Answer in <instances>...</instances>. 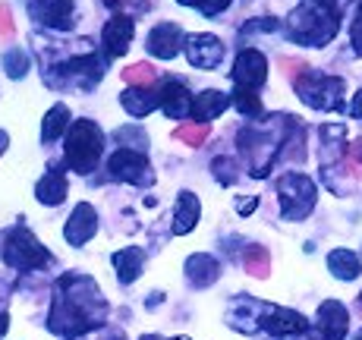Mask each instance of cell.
<instances>
[{
  "mask_svg": "<svg viewBox=\"0 0 362 340\" xmlns=\"http://www.w3.org/2000/svg\"><path fill=\"white\" fill-rule=\"evenodd\" d=\"M107 322V300L101 287L86 274H64L51 303L47 328L57 337H79Z\"/></svg>",
  "mask_w": 362,
  "mask_h": 340,
  "instance_id": "6da1fadb",
  "label": "cell"
},
{
  "mask_svg": "<svg viewBox=\"0 0 362 340\" xmlns=\"http://www.w3.org/2000/svg\"><path fill=\"white\" fill-rule=\"evenodd\" d=\"M293 127H296L293 117L281 114V117H271V123L252 120L249 127L240 129L236 142H240V151L246 155L252 177H268V170L274 168L277 158L284 155V145H287Z\"/></svg>",
  "mask_w": 362,
  "mask_h": 340,
  "instance_id": "7a4b0ae2",
  "label": "cell"
},
{
  "mask_svg": "<svg viewBox=\"0 0 362 340\" xmlns=\"http://www.w3.org/2000/svg\"><path fill=\"white\" fill-rule=\"evenodd\" d=\"M340 29V10L331 0H303L287 19V32L296 45L325 47Z\"/></svg>",
  "mask_w": 362,
  "mask_h": 340,
  "instance_id": "3957f363",
  "label": "cell"
},
{
  "mask_svg": "<svg viewBox=\"0 0 362 340\" xmlns=\"http://www.w3.org/2000/svg\"><path fill=\"white\" fill-rule=\"evenodd\" d=\"M101 151H104V133L95 120H76L73 127H69L66 145H64L69 170L92 173L101 161Z\"/></svg>",
  "mask_w": 362,
  "mask_h": 340,
  "instance_id": "277c9868",
  "label": "cell"
},
{
  "mask_svg": "<svg viewBox=\"0 0 362 340\" xmlns=\"http://www.w3.org/2000/svg\"><path fill=\"white\" fill-rule=\"evenodd\" d=\"M296 95L303 98V104L315 110H340L344 107V95H346V82L340 76H325L318 69H299L293 76Z\"/></svg>",
  "mask_w": 362,
  "mask_h": 340,
  "instance_id": "5b68a950",
  "label": "cell"
},
{
  "mask_svg": "<svg viewBox=\"0 0 362 340\" xmlns=\"http://www.w3.org/2000/svg\"><path fill=\"white\" fill-rule=\"evenodd\" d=\"M104 76V60L98 54H76L69 60H60V64L45 69V82L51 88H66V86H79L82 92L95 88Z\"/></svg>",
  "mask_w": 362,
  "mask_h": 340,
  "instance_id": "8992f818",
  "label": "cell"
},
{
  "mask_svg": "<svg viewBox=\"0 0 362 340\" xmlns=\"http://www.w3.org/2000/svg\"><path fill=\"white\" fill-rule=\"evenodd\" d=\"M277 196H281V214L284 221H303L309 218V211L315 208V183L305 173H284L277 180Z\"/></svg>",
  "mask_w": 362,
  "mask_h": 340,
  "instance_id": "52a82bcc",
  "label": "cell"
},
{
  "mask_svg": "<svg viewBox=\"0 0 362 340\" xmlns=\"http://www.w3.org/2000/svg\"><path fill=\"white\" fill-rule=\"evenodd\" d=\"M4 262L16 271H35V268H45L51 262V252L35 240L29 227H13L4 240Z\"/></svg>",
  "mask_w": 362,
  "mask_h": 340,
  "instance_id": "ba28073f",
  "label": "cell"
},
{
  "mask_svg": "<svg viewBox=\"0 0 362 340\" xmlns=\"http://www.w3.org/2000/svg\"><path fill=\"white\" fill-rule=\"evenodd\" d=\"M107 170L114 180H123V183L132 186H155V170H151L148 158L136 148H117L114 155L107 158Z\"/></svg>",
  "mask_w": 362,
  "mask_h": 340,
  "instance_id": "9c48e42d",
  "label": "cell"
},
{
  "mask_svg": "<svg viewBox=\"0 0 362 340\" xmlns=\"http://www.w3.org/2000/svg\"><path fill=\"white\" fill-rule=\"evenodd\" d=\"M29 16L54 32H69L76 25V0H29Z\"/></svg>",
  "mask_w": 362,
  "mask_h": 340,
  "instance_id": "30bf717a",
  "label": "cell"
},
{
  "mask_svg": "<svg viewBox=\"0 0 362 340\" xmlns=\"http://www.w3.org/2000/svg\"><path fill=\"white\" fill-rule=\"evenodd\" d=\"M186 51V60H189L196 69H218L224 64V41L218 38V35H208V32H199V35H189L183 45Z\"/></svg>",
  "mask_w": 362,
  "mask_h": 340,
  "instance_id": "8fae6325",
  "label": "cell"
},
{
  "mask_svg": "<svg viewBox=\"0 0 362 340\" xmlns=\"http://www.w3.org/2000/svg\"><path fill=\"white\" fill-rule=\"evenodd\" d=\"M230 76H233L236 88H255V92H259L264 86V79H268V60H264V54L255 51V47H243V51L236 54Z\"/></svg>",
  "mask_w": 362,
  "mask_h": 340,
  "instance_id": "7c38bea8",
  "label": "cell"
},
{
  "mask_svg": "<svg viewBox=\"0 0 362 340\" xmlns=\"http://www.w3.org/2000/svg\"><path fill=\"white\" fill-rule=\"evenodd\" d=\"M183 45H186V35L173 23H158L155 29L148 32V38H145L148 54L158 60H173L180 51H183Z\"/></svg>",
  "mask_w": 362,
  "mask_h": 340,
  "instance_id": "4fadbf2b",
  "label": "cell"
},
{
  "mask_svg": "<svg viewBox=\"0 0 362 340\" xmlns=\"http://www.w3.org/2000/svg\"><path fill=\"white\" fill-rule=\"evenodd\" d=\"M98 233V214H95V208L88 205V202H79L73 208V214H69V221H66V227H64V237L69 246H86L88 240Z\"/></svg>",
  "mask_w": 362,
  "mask_h": 340,
  "instance_id": "5bb4252c",
  "label": "cell"
},
{
  "mask_svg": "<svg viewBox=\"0 0 362 340\" xmlns=\"http://www.w3.org/2000/svg\"><path fill=\"white\" fill-rule=\"evenodd\" d=\"M158 95H161V110L170 120H186V117H192V101L196 98H192L189 88L180 79H164Z\"/></svg>",
  "mask_w": 362,
  "mask_h": 340,
  "instance_id": "9a60e30c",
  "label": "cell"
},
{
  "mask_svg": "<svg viewBox=\"0 0 362 340\" xmlns=\"http://www.w3.org/2000/svg\"><path fill=\"white\" fill-rule=\"evenodd\" d=\"M132 32H136V23H132L129 16H114V19H107V25H104V32H101L104 54H107L110 60H114V57H123V54L129 51Z\"/></svg>",
  "mask_w": 362,
  "mask_h": 340,
  "instance_id": "2e32d148",
  "label": "cell"
},
{
  "mask_svg": "<svg viewBox=\"0 0 362 340\" xmlns=\"http://www.w3.org/2000/svg\"><path fill=\"white\" fill-rule=\"evenodd\" d=\"M318 331H322L325 340H344L346 331H350V312H346L344 303L328 300L318 306Z\"/></svg>",
  "mask_w": 362,
  "mask_h": 340,
  "instance_id": "e0dca14e",
  "label": "cell"
},
{
  "mask_svg": "<svg viewBox=\"0 0 362 340\" xmlns=\"http://www.w3.org/2000/svg\"><path fill=\"white\" fill-rule=\"evenodd\" d=\"M199 214H202L199 196L189 189H183L177 196V208H173V233H177V237H186V233L199 224Z\"/></svg>",
  "mask_w": 362,
  "mask_h": 340,
  "instance_id": "ac0fdd59",
  "label": "cell"
},
{
  "mask_svg": "<svg viewBox=\"0 0 362 340\" xmlns=\"http://www.w3.org/2000/svg\"><path fill=\"white\" fill-rule=\"evenodd\" d=\"M218 277H221L218 259H211V255H205V252H196V255L186 259V281H189L192 287H199V290L211 287Z\"/></svg>",
  "mask_w": 362,
  "mask_h": 340,
  "instance_id": "d6986e66",
  "label": "cell"
},
{
  "mask_svg": "<svg viewBox=\"0 0 362 340\" xmlns=\"http://www.w3.org/2000/svg\"><path fill=\"white\" fill-rule=\"evenodd\" d=\"M230 104H233L230 95L218 92V88H205V92L196 95V101H192V117H196L199 123H211L214 117H221Z\"/></svg>",
  "mask_w": 362,
  "mask_h": 340,
  "instance_id": "ffe728a7",
  "label": "cell"
},
{
  "mask_svg": "<svg viewBox=\"0 0 362 340\" xmlns=\"http://www.w3.org/2000/svg\"><path fill=\"white\" fill-rule=\"evenodd\" d=\"M120 104L132 117H148L155 107H161V95H158V88L151 92V88H145V86H129L127 92L120 95Z\"/></svg>",
  "mask_w": 362,
  "mask_h": 340,
  "instance_id": "44dd1931",
  "label": "cell"
},
{
  "mask_svg": "<svg viewBox=\"0 0 362 340\" xmlns=\"http://www.w3.org/2000/svg\"><path fill=\"white\" fill-rule=\"evenodd\" d=\"M35 196H38V202L41 205H60L66 199V177H64V170L60 168H51L41 177V183H38V189H35Z\"/></svg>",
  "mask_w": 362,
  "mask_h": 340,
  "instance_id": "7402d4cb",
  "label": "cell"
},
{
  "mask_svg": "<svg viewBox=\"0 0 362 340\" xmlns=\"http://www.w3.org/2000/svg\"><path fill=\"white\" fill-rule=\"evenodd\" d=\"M145 265V252L139 246H127L120 252H114V268H117V281L120 283H132L139 274H142Z\"/></svg>",
  "mask_w": 362,
  "mask_h": 340,
  "instance_id": "603a6c76",
  "label": "cell"
},
{
  "mask_svg": "<svg viewBox=\"0 0 362 340\" xmlns=\"http://www.w3.org/2000/svg\"><path fill=\"white\" fill-rule=\"evenodd\" d=\"M69 120H73V117H69L66 104H54V107L45 114V123H41V139H45V142H57V139L66 136L69 127H73Z\"/></svg>",
  "mask_w": 362,
  "mask_h": 340,
  "instance_id": "cb8c5ba5",
  "label": "cell"
},
{
  "mask_svg": "<svg viewBox=\"0 0 362 340\" xmlns=\"http://www.w3.org/2000/svg\"><path fill=\"white\" fill-rule=\"evenodd\" d=\"M328 268L337 281H356L362 271L359 255L350 252V249H334V252H328Z\"/></svg>",
  "mask_w": 362,
  "mask_h": 340,
  "instance_id": "d4e9b609",
  "label": "cell"
},
{
  "mask_svg": "<svg viewBox=\"0 0 362 340\" xmlns=\"http://www.w3.org/2000/svg\"><path fill=\"white\" fill-rule=\"evenodd\" d=\"M233 107L240 110L246 120H262V114H264L255 88H233Z\"/></svg>",
  "mask_w": 362,
  "mask_h": 340,
  "instance_id": "484cf974",
  "label": "cell"
},
{
  "mask_svg": "<svg viewBox=\"0 0 362 340\" xmlns=\"http://www.w3.org/2000/svg\"><path fill=\"white\" fill-rule=\"evenodd\" d=\"M243 265L252 277H268L271 274V255L264 246H249L246 255H243Z\"/></svg>",
  "mask_w": 362,
  "mask_h": 340,
  "instance_id": "4316f807",
  "label": "cell"
},
{
  "mask_svg": "<svg viewBox=\"0 0 362 340\" xmlns=\"http://www.w3.org/2000/svg\"><path fill=\"white\" fill-rule=\"evenodd\" d=\"M208 136H211V127H208V123H199V127H196V123H183V127L173 129V139H180V142L192 145V148L205 145Z\"/></svg>",
  "mask_w": 362,
  "mask_h": 340,
  "instance_id": "83f0119b",
  "label": "cell"
},
{
  "mask_svg": "<svg viewBox=\"0 0 362 340\" xmlns=\"http://www.w3.org/2000/svg\"><path fill=\"white\" fill-rule=\"evenodd\" d=\"M4 66H6V76H10V79H23V76L29 73V54L13 47V51H6Z\"/></svg>",
  "mask_w": 362,
  "mask_h": 340,
  "instance_id": "f1b7e54d",
  "label": "cell"
},
{
  "mask_svg": "<svg viewBox=\"0 0 362 340\" xmlns=\"http://www.w3.org/2000/svg\"><path fill=\"white\" fill-rule=\"evenodd\" d=\"M114 139H117V145H120V148H136V151H142L145 145H148V136H145L139 127H123V129H117Z\"/></svg>",
  "mask_w": 362,
  "mask_h": 340,
  "instance_id": "f546056e",
  "label": "cell"
},
{
  "mask_svg": "<svg viewBox=\"0 0 362 340\" xmlns=\"http://www.w3.org/2000/svg\"><path fill=\"white\" fill-rule=\"evenodd\" d=\"M346 136V129L340 123L334 127H322V139H325V161H334L340 155V139Z\"/></svg>",
  "mask_w": 362,
  "mask_h": 340,
  "instance_id": "4dcf8cb0",
  "label": "cell"
},
{
  "mask_svg": "<svg viewBox=\"0 0 362 340\" xmlns=\"http://www.w3.org/2000/svg\"><path fill=\"white\" fill-rule=\"evenodd\" d=\"M123 79H127L129 86H151V82H155V69L148 64H136V66L123 69Z\"/></svg>",
  "mask_w": 362,
  "mask_h": 340,
  "instance_id": "1f68e13d",
  "label": "cell"
},
{
  "mask_svg": "<svg viewBox=\"0 0 362 340\" xmlns=\"http://www.w3.org/2000/svg\"><path fill=\"white\" fill-rule=\"evenodd\" d=\"M211 170H214V180H218V183H224V186H230L236 180V164L230 161V158H214Z\"/></svg>",
  "mask_w": 362,
  "mask_h": 340,
  "instance_id": "d6a6232c",
  "label": "cell"
},
{
  "mask_svg": "<svg viewBox=\"0 0 362 340\" xmlns=\"http://www.w3.org/2000/svg\"><path fill=\"white\" fill-rule=\"evenodd\" d=\"M233 0H196V10L202 13V16H208V19H214V16H221V13L227 10V6H230Z\"/></svg>",
  "mask_w": 362,
  "mask_h": 340,
  "instance_id": "836d02e7",
  "label": "cell"
},
{
  "mask_svg": "<svg viewBox=\"0 0 362 340\" xmlns=\"http://www.w3.org/2000/svg\"><path fill=\"white\" fill-rule=\"evenodd\" d=\"M350 41H353V51L362 57V4L356 10V19H353V29H350Z\"/></svg>",
  "mask_w": 362,
  "mask_h": 340,
  "instance_id": "e575fe53",
  "label": "cell"
},
{
  "mask_svg": "<svg viewBox=\"0 0 362 340\" xmlns=\"http://www.w3.org/2000/svg\"><path fill=\"white\" fill-rule=\"evenodd\" d=\"M249 32H277V19H259V23L243 25V35H249Z\"/></svg>",
  "mask_w": 362,
  "mask_h": 340,
  "instance_id": "d590c367",
  "label": "cell"
},
{
  "mask_svg": "<svg viewBox=\"0 0 362 340\" xmlns=\"http://www.w3.org/2000/svg\"><path fill=\"white\" fill-rule=\"evenodd\" d=\"M13 32V23H10V10L0 6V35H10Z\"/></svg>",
  "mask_w": 362,
  "mask_h": 340,
  "instance_id": "8d00e7d4",
  "label": "cell"
},
{
  "mask_svg": "<svg viewBox=\"0 0 362 340\" xmlns=\"http://www.w3.org/2000/svg\"><path fill=\"white\" fill-rule=\"evenodd\" d=\"M255 205H259V199H246V202H236V211L240 214H249V211H255Z\"/></svg>",
  "mask_w": 362,
  "mask_h": 340,
  "instance_id": "74e56055",
  "label": "cell"
},
{
  "mask_svg": "<svg viewBox=\"0 0 362 340\" xmlns=\"http://www.w3.org/2000/svg\"><path fill=\"white\" fill-rule=\"evenodd\" d=\"M353 117H356V120H362V92H356V98H353Z\"/></svg>",
  "mask_w": 362,
  "mask_h": 340,
  "instance_id": "f35d334b",
  "label": "cell"
},
{
  "mask_svg": "<svg viewBox=\"0 0 362 340\" xmlns=\"http://www.w3.org/2000/svg\"><path fill=\"white\" fill-rule=\"evenodd\" d=\"M350 155H353V158H356V161L362 164V139H356V142L350 145Z\"/></svg>",
  "mask_w": 362,
  "mask_h": 340,
  "instance_id": "ab89813d",
  "label": "cell"
},
{
  "mask_svg": "<svg viewBox=\"0 0 362 340\" xmlns=\"http://www.w3.org/2000/svg\"><path fill=\"white\" fill-rule=\"evenodd\" d=\"M4 331H6V315L0 312V334H4Z\"/></svg>",
  "mask_w": 362,
  "mask_h": 340,
  "instance_id": "60d3db41",
  "label": "cell"
},
{
  "mask_svg": "<svg viewBox=\"0 0 362 340\" xmlns=\"http://www.w3.org/2000/svg\"><path fill=\"white\" fill-rule=\"evenodd\" d=\"M4 148H6V133H0V155H4Z\"/></svg>",
  "mask_w": 362,
  "mask_h": 340,
  "instance_id": "b9f144b4",
  "label": "cell"
},
{
  "mask_svg": "<svg viewBox=\"0 0 362 340\" xmlns=\"http://www.w3.org/2000/svg\"><path fill=\"white\" fill-rule=\"evenodd\" d=\"M177 4H183V6H192V4H196V0H177Z\"/></svg>",
  "mask_w": 362,
  "mask_h": 340,
  "instance_id": "7bdbcfd3",
  "label": "cell"
},
{
  "mask_svg": "<svg viewBox=\"0 0 362 340\" xmlns=\"http://www.w3.org/2000/svg\"><path fill=\"white\" fill-rule=\"evenodd\" d=\"M356 340H362V331H359V334H356Z\"/></svg>",
  "mask_w": 362,
  "mask_h": 340,
  "instance_id": "ee69618b",
  "label": "cell"
},
{
  "mask_svg": "<svg viewBox=\"0 0 362 340\" xmlns=\"http://www.w3.org/2000/svg\"><path fill=\"white\" fill-rule=\"evenodd\" d=\"M359 303H362V296H359Z\"/></svg>",
  "mask_w": 362,
  "mask_h": 340,
  "instance_id": "f6af8a7d",
  "label": "cell"
}]
</instances>
